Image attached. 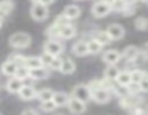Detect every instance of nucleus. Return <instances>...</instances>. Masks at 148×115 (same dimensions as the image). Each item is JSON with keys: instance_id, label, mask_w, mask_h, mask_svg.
I'll list each match as a JSON object with an SVG mask.
<instances>
[{"instance_id": "nucleus-1", "label": "nucleus", "mask_w": 148, "mask_h": 115, "mask_svg": "<svg viewBox=\"0 0 148 115\" xmlns=\"http://www.w3.org/2000/svg\"><path fill=\"white\" fill-rule=\"evenodd\" d=\"M32 42V38L25 33V32H17V33H13L9 39V43L12 48H16V49H25L30 45Z\"/></svg>"}, {"instance_id": "nucleus-2", "label": "nucleus", "mask_w": 148, "mask_h": 115, "mask_svg": "<svg viewBox=\"0 0 148 115\" xmlns=\"http://www.w3.org/2000/svg\"><path fill=\"white\" fill-rule=\"evenodd\" d=\"M30 16L36 20V22H43L49 17V9L46 4L39 3V1H33L32 7H30Z\"/></svg>"}, {"instance_id": "nucleus-3", "label": "nucleus", "mask_w": 148, "mask_h": 115, "mask_svg": "<svg viewBox=\"0 0 148 115\" xmlns=\"http://www.w3.org/2000/svg\"><path fill=\"white\" fill-rule=\"evenodd\" d=\"M72 97L84 101V102H88L92 99V94H91V89L88 85H84V84H79L76 85L73 89H72Z\"/></svg>"}, {"instance_id": "nucleus-4", "label": "nucleus", "mask_w": 148, "mask_h": 115, "mask_svg": "<svg viewBox=\"0 0 148 115\" xmlns=\"http://www.w3.org/2000/svg\"><path fill=\"white\" fill-rule=\"evenodd\" d=\"M43 52L49 53L52 56H60V53L63 52V45L58 39H49L43 46Z\"/></svg>"}, {"instance_id": "nucleus-5", "label": "nucleus", "mask_w": 148, "mask_h": 115, "mask_svg": "<svg viewBox=\"0 0 148 115\" xmlns=\"http://www.w3.org/2000/svg\"><path fill=\"white\" fill-rule=\"evenodd\" d=\"M111 12H112L111 10V4L108 1H105V0H99L97 3H94V6H92V14L95 17H98V19L108 16Z\"/></svg>"}, {"instance_id": "nucleus-6", "label": "nucleus", "mask_w": 148, "mask_h": 115, "mask_svg": "<svg viewBox=\"0 0 148 115\" xmlns=\"http://www.w3.org/2000/svg\"><path fill=\"white\" fill-rule=\"evenodd\" d=\"M68 108L72 114H84L86 111V102H84L75 97H71L68 101Z\"/></svg>"}, {"instance_id": "nucleus-7", "label": "nucleus", "mask_w": 148, "mask_h": 115, "mask_svg": "<svg viewBox=\"0 0 148 115\" xmlns=\"http://www.w3.org/2000/svg\"><path fill=\"white\" fill-rule=\"evenodd\" d=\"M49 75H50V69L46 68V66H39V68L29 69V78L33 79V81L46 79V78H49Z\"/></svg>"}, {"instance_id": "nucleus-8", "label": "nucleus", "mask_w": 148, "mask_h": 115, "mask_svg": "<svg viewBox=\"0 0 148 115\" xmlns=\"http://www.w3.org/2000/svg\"><path fill=\"white\" fill-rule=\"evenodd\" d=\"M92 94V99L98 104H106L111 99V91H108L106 88H98L91 91Z\"/></svg>"}, {"instance_id": "nucleus-9", "label": "nucleus", "mask_w": 148, "mask_h": 115, "mask_svg": "<svg viewBox=\"0 0 148 115\" xmlns=\"http://www.w3.org/2000/svg\"><path fill=\"white\" fill-rule=\"evenodd\" d=\"M106 33L109 35L111 40H121V39L124 38V35H125V29H124L121 25L114 23V25H109V26H108Z\"/></svg>"}, {"instance_id": "nucleus-10", "label": "nucleus", "mask_w": 148, "mask_h": 115, "mask_svg": "<svg viewBox=\"0 0 148 115\" xmlns=\"http://www.w3.org/2000/svg\"><path fill=\"white\" fill-rule=\"evenodd\" d=\"M17 94H19L20 99H23V101H32V99L36 98L38 91H36L35 86H32V85H25V84H23V86L20 88V91H19Z\"/></svg>"}, {"instance_id": "nucleus-11", "label": "nucleus", "mask_w": 148, "mask_h": 115, "mask_svg": "<svg viewBox=\"0 0 148 115\" xmlns=\"http://www.w3.org/2000/svg\"><path fill=\"white\" fill-rule=\"evenodd\" d=\"M121 52H118V51H115V49H109V51H106L103 55H102V60L106 63V65H116L119 60H121Z\"/></svg>"}, {"instance_id": "nucleus-12", "label": "nucleus", "mask_w": 148, "mask_h": 115, "mask_svg": "<svg viewBox=\"0 0 148 115\" xmlns=\"http://www.w3.org/2000/svg\"><path fill=\"white\" fill-rule=\"evenodd\" d=\"M75 69H76V65H75V62H73L71 57L62 59V63H60V68H59V72H60V73H63V75H71V73L75 72Z\"/></svg>"}, {"instance_id": "nucleus-13", "label": "nucleus", "mask_w": 148, "mask_h": 115, "mask_svg": "<svg viewBox=\"0 0 148 115\" xmlns=\"http://www.w3.org/2000/svg\"><path fill=\"white\" fill-rule=\"evenodd\" d=\"M22 86H23V81L19 79V78H16V76H10V79H9L7 84H6V89H7L10 94H17Z\"/></svg>"}, {"instance_id": "nucleus-14", "label": "nucleus", "mask_w": 148, "mask_h": 115, "mask_svg": "<svg viewBox=\"0 0 148 115\" xmlns=\"http://www.w3.org/2000/svg\"><path fill=\"white\" fill-rule=\"evenodd\" d=\"M75 35H76V27H75L73 25L69 23V25H65V26L60 27V32H59L60 39H63V40H69V39L75 38Z\"/></svg>"}, {"instance_id": "nucleus-15", "label": "nucleus", "mask_w": 148, "mask_h": 115, "mask_svg": "<svg viewBox=\"0 0 148 115\" xmlns=\"http://www.w3.org/2000/svg\"><path fill=\"white\" fill-rule=\"evenodd\" d=\"M14 9V1L13 0H1L0 1V19L4 20L10 12Z\"/></svg>"}, {"instance_id": "nucleus-16", "label": "nucleus", "mask_w": 148, "mask_h": 115, "mask_svg": "<svg viewBox=\"0 0 148 115\" xmlns=\"http://www.w3.org/2000/svg\"><path fill=\"white\" fill-rule=\"evenodd\" d=\"M72 53H73L75 56H86V55H89L86 42H85V40L76 42V43L72 46Z\"/></svg>"}, {"instance_id": "nucleus-17", "label": "nucleus", "mask_w": 148, "mask_h": 115, "mask_svg": "<svg viewBox=\"0 0 148 115\" xmlns=\"http://www.w3.org/2000/svg\"><path fill=\"white\" fill-rule=\"evenodd\" d=\"M115 82H116L119 86L127 88V86L132 82V79H131V71H119V73H118V76H116V79H115Z\"/></svg>"}, {"instance_id": "nucleus-18", "label": "nucleus", "mask_w": 148, "mask_h": 115, "mask_svg": "<svg viewBox=\"0 0 148 115\" xmlns=\"http://www.w3.org/2000/svg\"><path fill=\"white\" fill-rule=\"evenodd\" d=\"M17 63H14L12 59H7L3 65H1V72H3V75H6V76H14V73H16V69H17Z\"/></svg>"}, {"instance_id": "nucleus-19", "label": "nucleus", "mask_w": 148, "mask_h": 115, "mask_svg": "<svg viewBox=\"0 0 148 115\" xmlns=\"http://www.w3.org/2000/svg\"><path fill=\"white\" fill-rule=\"evenodd\" d=\"M63 14H65L69 20H75V19H78V17L81 16V9H79L76 4H69V6L65 7Z\"/></svg>"}, {"instance_id": "nucleus-20", "label": "nucleus", "mask_w": 148, "mask_h": 115, "mask_svg": "<svg viewBox=\"0 0 148 115\" xmlns=\"http://www.w3.org/2000/svg\"><path fill=\"white\" fill-rule=\"evenodd\" d=\"M69 98H71V97H69L68 94H65V92H55L52 101H53V102L56 104V107L59 108V107H66Z\"/></svg>"}, {"instance_id": "nucleus-21", "label": "nucleus", "mask_w": 148, "mask_h": 115, "mask_svg": "<svg viewBox=\"0 0 148 115\" xmlns=\"http://www.w3.org/2000/svg\"><path fill=\"white\" fill-rule=\"evenodd\" d=\"M122 57L125 59V60H128V62H132L135 57L140 55V51L135 48V46H128L127 49H124V52L121 53Z\"/></svg>"}, {"instance_id": "nucleus-22", "label": "nucleus", "mask_w": 148, "mask_h": 115, "mask_svg": "<svg viewBox=\"0 0 148 115\" xmlns=\"http://www.w3.org/2000/svg\"><path fill=\"white\" fill-rule=\"evenodd\" d=\"M86 45H88V51H89V53H92V55L99 53V52L102 51V48H103L95 38H91V39L86 42Z\"/></svg>"}, {"instance_id": "nucleus-23", "label": "nucleus", "mask_w": 148, "mask_h": 115, "mask_svg": "<svg viewBox=\"0 0 148 115\" xmlns=\"http://www.w3.org/2000/svg\"><path fill=\"white\" fill-rule=\"evenodd\" d=\"M119 73V69L116 68V65H108V68L105 69V73H103V78L109 79V81H115L116 76Z\"/></svg>"}, {"instance_id": "nucleus-24", "label": "nucleus", "mask_w": 148, "mask_h": 115, "mask_svg": "<svg viewBox=\"0 0 148 115\" xmlns=\"http://www.w3.org/2000/svg\"><path fill=\"white\" fill-rule=\"evenodd\" d=\"M25 66H27L29 69H33V68L43 66V65H42L40 56H26V59H25Z\"/></svg>"}, {"instance_id": "nucleus-25", "label": "nucleus", "mask_w": 148, "mask_h": 115, "mask_svg": "<svg viewBox=\"0 0 148 115\" xmlns=\"http://www.w3.org/2000/svg\"><path fill=\"white\" fill-rule=\"evenodd\" d=\"M94 38L98 40L102 46H105V45L111 43V38H109V35L106 33V30H98V32H95Z\"/></svg>"}, {"instance_id": "nucleus-26", "label": "nucleus", "mask_w": 148, "mask_h": 115, "mask_svg": "<svg viewBox=\"0 0 148 115\" xmlns=\"http://www.w3.org/2000/svg\"><path fill=\"white\" fill-rule=\"evenodd\" d=\"M53 91L49 89V88H45V89H40V91H38V94H36V98L40 101V102H43V101H49L53 98Z\"/></svg>"}, {"instance_id": "nucleus-27", "label": "nucleus", "mask_w": 148, "mask_h": 115, "mask_svg": "<svg viewBox=\"0 0 148 115\" xmlns=\"http://www.w3.org/2000/svg\"><path fill=\"white\" fill-rule=\"evenodd\" d=\"M111 4V10L112 12H118V13H122L124 12V9L127 7V1L125 0H114V1H111L109 3Z\"/></svg>"}, {"instance_id": "nucleus-28", "label": "nucleus", "mask_w": 148, "mask_h": 115, "mask_svg": "<svg viewBox=\"0 0 148 115\" xmlns=\"http://www.w3.org/2000/svg\"><path fill=\"white\" fill-rule=\"evenodd\" d=\"M14 76H16V78H19V79H22V81L27 79V78H29V68H27V66H25V65H19V66H17V69H16Z\"/></svg>"}, {"instance_id": "nucleus-29", "label": "nucleus", "mask_w": 148, "mask_h": 115, "mask_svg": "<svg viewBox=\"0 0 148 115\" xmlns=\"http://www.w3.org/2000/svg\"><path fill=\"white\" fill-rule=\"evenodd\" d=\"M134 26H135V29L137 30H141V32H144V30H147L148 29V19L147 17H137L135 19V23H134Z\"/></svg>"}, {"instance_id": "nucleus-30", "label": "nucleus", "mask_w": 148, "mask_h": 115, "mask_svg": "<svg viewBox=\"0 0 148 115\" xmlns=\"http://www.w3.org/2000/svg\"><path fill=\"white\" fill-rule=\"evenodd\" d=\"M58 107H56V104L49 99V101H43V102H40V110L43 111V112H53L55 110H56Z\"/></svg>"}, {"instance_id": "nucleus-31", "label": "nucleus", "mask_w": 148, "mask_h": 115, "mask_svg": "<svg viewBox=\"0 0 148 115\" xmlns=\"http://www.w3.org/2000/svg\"><path fill=\"white\" fill-rule=\"evenodd\" d=\"M145 73H147V72H144V71H141V69H134V71H131V79H132V82H134V84H140V81L144 78Z\"/></svg>"}, {"instance_id": "nucleus-32", "label": "nucleus", "mask_w": 148, "mask_h": 115, "mask_svg": "<svg viewBox=\"0 0 148 115\" xmlns=\"http://www.w3.org/2000/svg\"><path fill=\"white\" fill-rule=\"evenodd\" d=\"M71 23V20L62 13V14H59L56 19H55V22H53V25H56V26H59V27H62V26H65V25H69Z\"/></svg>"}, {"instance_id": "nucleus-33", "label": "nucleus", "mask_w": 148, "mask_h": 115, "mask_svg": "<svg viewBox=\"0 0 148 115\" xmlns=\"http://www.w3.org/2000/svg\"><path fill=\"white\" fill-rule=\"evenodd\" d=\"M60 63H62V59H60V57L53 56V59H52V62H50V65H49V69L50 71H59Z\"/></svg>"}, {"instance_id": "nucleus-34", "label": "nucleus", "mask_w": 148, "mask_h": 115, "mask_svg": "<svg viewBox=\"0 0 148 115\" xmlns=\"http://www.w3.org/2000/svg\"><path fill=\"white\" fill-rule=\"evenodd\" d=\"M140 89H141V92H145V94H148V73H145L144 75V78L140 81Z\"/></svg>"}, {"instance_id": "nucleus-35", "label": "nucleus", "mask_w": 148, "mask_h": 115, "mask_svg": "<svg viewBox=\"0 0 148 115\" xmlns=\"http://www.w3.org/2000/svg\"><path fill=\"white\" fill-rule=\"evenodd\" d=\"M40 59H42V65L46 66V68H49V65H50V62H52V59H53V56L49 55V53H46V52H43V56H40Z\"/></svg>"}, {"instance_id": "nucleus-36", "label": "nucleus", "mask_w": 148, "mask_h": 115, "mask_svg": "<svg viewBox=\"0 0 148 115\" xmlns=\"http://www.w3.org/2000/svg\"><path fill=\"white\" fill-rule=\"evenodd\" d=\"M10 59H12L14 63H17V65H25V59H26V56H23V55H12Z\"/></svg>"}, {"instance_id": "nucleus-37", "label": "nucleus", "mask_w": 148, "mask_h": 115, "mask_svg": "<svg viewBox=\"0 0 148 115\" xmlns=\"http://www.w3.org/2000/svg\"><path fill=\"white\" fill-rule=\"evenodd\" d=\"M89 89L91 91H94V89H98V88H102V81H99V79H94V81H91L89 82Z\"/></svg>"}, {"instance_id": "nucleus-38", "label": "nucleus", "mask_w": 148, "mask_h": 115, "mask_svg": "<svg viewBox=\"0 0 148 115\" xmlns=\"http://www.w3.org/2000/svg\"><path fill=\"white\" fill-rule=\"evenodd\" d=\"M32 1H39V3H43V4H46V6H49L52 4L55 0H32Z\"/></svg>"}, {"instance_id": "nucleus-39", "label": "nucleus", "mask_w": 148, "mask_h": 115, "mask_svg": "<svg viewBox=\"0 0 148 115\" xmlns=\"http://www.w3.org/2000/svg\"><path fill=\"white\" fill-rule=\"evenodd\" d=\"M141 53H143V57H144V60H145V62H148V48H145V49H144V51H143Z\"/></svg>"}, {"instance_id": "nucleus-40", "label": "nucleus", "mask_w": 148, "mask_h": 115, "mask_svg": "<svg viewBox=\"0 0 148 115\" xmlns=\"http://www.w3.org/2000/svg\"><path fill=\"white\" fill-rule=\"evenodd\" d=\"M22 114H38V111H36V110H32V108H29V110H25Z\"/></svg>"}, {"instance_id": "nucleus-41", "label": "nucleus", "mask_w": 148, "mask_h": 115, "mask_svg": "<svg viewBox=\"0 0 148 115\" xmlns=\"http://www.w3.org/2000/svg\"><path fill=\"white\" fill-rule=\"evenodd\" d=\"M125 1H127V3H128V4H131V3H132V4H134V1H135V0H125Z\"/></svg>"}, {"instance_id": "nucleus-42", "label": "nucleus", "mask_w": 148, "mask_h": 115, "mask_svg": "<svg viewBox=\"0 0 148 115\" xmlns=\"http://www.w3.org/2000/svg\"><path fill=\"white\" fill-rule=\"evenodd\" d=\"M140 1H144V3H148V0H140Z\"/></svg>"}, {"instance_id": "nucleus-43", "label": "nucleus", "mask_w": 148, "mask_h": 115, "mask_svg": "<svg viewBox=\"0 0 148 115\" xmlns=\"http://www.w3.org/2000/svg\"><path fill=\"white\" fill-rule=\"evenodd\" d=\"M105 1H108V3H111V1H114V0H105Z\"/></svg>"}, {"instance_id": "nucleus-44", "label": "nucleus", "mask_w": 148, "mask_h": 115, "mask_svg": "<svg viewBox=\"0 0 148 115\" xmlns=\"http://www.w3.org/2000/svg\"><path fill=\"white\" fill-rule=\"evenodd\" d=\"M147 48H148V43H147Z\"/></svg>"}]
</instances>
